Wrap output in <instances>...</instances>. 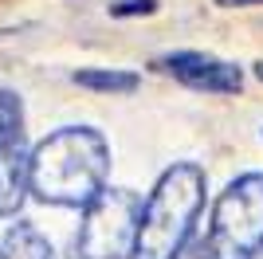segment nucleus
I'll return each instance as SVG.
<instances>
[{"mask_svg":"<svg viewBox=\"0 0 263 259\" xmlns=\"http://www.w3.org/2000/svg\"><path fill=\"white\" fill-rule=\"evenodd\" d=\"M71 79L87 90H99V95H134L142 86V79L134 71H110V67H87V71H75Z\"/></svg>","mask_w":263,"mask_h":259,"instance_id":"nucleus-8","label":"nucleus"},{"mask_svg":"<svg viewBox=\"0 0 263 259\" xmlns=\"http://www.w3.org/2000/svg\"><path fill=\"white\" fill-rule=\"evenodd\" d=\"M157 12L154 0H122V4H110V16H149Z\"/></svg>","mask_w":263,"mask_h":259,"instance_id":"nucleus-9","label":"nucleus"},{"mask_svg":"<svg viewBox=\"0 0 263 259\" xmlns=\"http://www.w3.org/2000/svg\"><path fill=\"white\" fill-rule=\"evenodd\" d=\"M248 259H263V244H259V248H255V251H252Z\"/></svg>","mask_w":263,"mask_h":259,"instance_id":"nucleus-12","label":"nucleus"},{"mask_svg":"<svg viewBox=\"0 0 263 259\" xmlns=\"http://www.w3.org/2000/svg\"><path fill=\"white\" fill-rule=\"evenodd\" d=\"M173 259H216V251H212L209 236H204V239H189V244H185L181 251H177Z\"/></svg>","mask_w":263,"mask_h":259,"instance_id":"nucleus-10","label":"nucleus"},{"mask_svg":"<svg viewBox=\"0 0 263 259\" xmlns=\"http://www.w3.org/2000/svg\"><path fill=\"white\" fill-rule=\"evenodd\" d=\"M110 177V145L90 126L47 134L28 157V193L59 208H83Z\"/></svg>","mask_w":263,"mask_h":259,"instance_id":"nucleus-1","label":"nucleus"},{"mask_svg":"<svg viewBox=\"0 0 263 259\" xmlns=\"http://www.w3.org/2000/svg\"><path fill=\"white\" fill-rule=\"evenodd\" d=\"M0 259H51V244L40 228L32 224H16L8 228V236L0 244Z\"/></svg>","mask_w":263,"mask_h":259,"instance_id":"nucleus-7","label":"nucleus"},{"mask_svg":"<svg viewBox=\"0 0 263 259\" xmlns=\"http://www.w3.org/2000/svg\"><path fill=\"white\" fill-rule=\"evenodd\" d=\"M28 130L24 102L12 90H0V216H16L28 200Z\"/></svg>","mask_w":263,"mask_h":259,"instance_id":"nucleus-5","label":"nucleus"},{"mask_svg":"<svg viewBox=\"0 0 263 259\" xmlns=\"http://www.w3.org/2000/svg\"><path fill=\"white\" fill-rule=\"evenodd\" d=\"M138 193L130 189H106L83 205V224L75 232L67 259H130L134 228H138Z\"/></svg>","mask_w":263,"mask_h":259,"instance_id":"nucleus-3","label":"nucleus"},{"mask_svg":"<svg viewBox=\"0 0 263 259\" xmlns=\"http://www.w3.org/2000/svg\"><path fill=\"white\" fill-rule=\"evenodd\" d=\"M220 4H228V8H240V4H263V0H220Z\"/></svg>","mask_w":263,"mask_h":259,"instance_id":"nucleus-11","label":"nucleus"},{"mask_svg":"<svg viewBox=\"0 0 263 259\" xmlns=\"http://www.w3.org/2000/svg\"><path fill=\"white\" fill-rule=\"evenodd\" d=\"M209 177L193 161H177L157 177L154 193L138 208L130 259H173L193 239L197 216L204 208Z\"/></svg>","mask_w":263,"mask_h":259,"instance_id":"nucleus-2","label":"nucleus"},{"mask_svg":"<svg viewBox=\"0 0 263 259\" xmlns=\"http://www.w3.org/2000/svg\"><path fill=\"white\" fill-rule=\"evenodd\" d=\"M209 244L216 259H248L263 244V173H243L216 196Z\"/></svg>","mask_w":263,"mask_h":259,"instance_id":"nucleus-4","label":"nucleus"},{"mask_svg":"<svg viewBox=\"0 0 263 259\" xmlns=\"http://www.w3.org/2000/svg\"><path fill=\"white\" fill-rule=\"evenodd\" d=\"M161 71L185 83L189 90H204V95H240L243 71L236 63H224L216 55L204 51H173L161 59Z\"/></svg>","mask_w":263,"mask_h":259,"instance_id":"nucleus-6","label":"nucleus"},{"mask_svg":"<svg viewBox=\"0 0 263 259\" xmlns=\"http://www.w3.org/2000/svg\"><path fill=\"white\" fill-rule=\"evenodd\" d=\"M259 75H263V71H259Z\"/></svg>","mask_w":263,"mask_h":259,"instance_id":"nucleus-13","label":"nucleus"}]
</instances>
